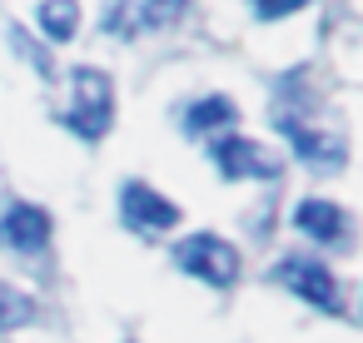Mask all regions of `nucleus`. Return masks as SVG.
Instances as JSON below:
<instances>
[{"instance_id": "obj_1", "label": "nucleus", "mask_w": 363, "mask_h": 343, "mask_svg": "<svg viewBox=\"0 0 363 343\" xmlns=\"http://www.w3.org/2000/svg\"><path fill=\"white\" fill-rule=\"evenodd\" d=\"M115 105V95H110V80L100 75V70H75L70 75V115H65V125L80 135V140H105V130H110V110Z\"/></svg>"}, {"instance_id": "obj_2", "label": "nucleus", "mask_w": 363, "mask_h": 343, "mask_svg": "<svg viewBox=\"0 0 363 343\" xmlns=\"http://www.w3.org/2000/svg\"><path fill=\"white\" fill-rule=\"evenodd\" d=\"M174 264L189 274V279H204V283H234L239 274V249L224 244L219 234H189L174 244Z\"/></svg>"}, {"instance_id": "obj_3", "label": "nucleus", "mask_w": 363, "mask_h": 343, "mask_svg": "<svg viewBox=\"0 0 363 343\" xmlns=\"http://www.w3.org/2000/svg\"><path fill=\"white\" fill-rule=\"evenodd\" d=\"M120 219L135 234H164V229L179 224V204H169L164 194H155L145 179H125V189H120Z\"/></svg>"}, {"instance_id": "obj_4", "label": "nucleus", "mask_w": 363, "mask_h": 343, "mask_svg": "<svg viewBox=\"0 0 363 343\" xmlns=\"http://www.w3.org/2000/svg\"><path fill=\"white\" fill-rule=\"evenodd\" d=\"M284 288H294L303 303H313V308H328V313H338V303H343V288H338V279L323 269V264H313V259H284L279 264V274H274Z\"/></svg>"}, {"instance_id": "obj_5", "label": "nucleus", "mask_w": 363, "mask_h": 343, "mask_svg": "<svg viewBox=\"0 0 363 343\" xmlns=\"http://www.w3.org/2000/svg\"><path fill=\"white\" fill-rule=\"evenodd\" d=\"M209 150H214V159H219V169H224L229 179H249V174H254V179H269V174H279V164H274L254 140H234V135H229V140H214Z\"/></svg>"}, {"instance_id": "obj_6", "label": "nucleus", "mask_w": 363, "mask_h": 343, "mask_svg": "<svg viewBox=\"0 0 363 343\" xmlns=\"http://www.w3.org/2000/svg\"><path fill=\"white\" fill-rule=\"evenodd\" d=\"M0 239L11 249H40L50 239V214L35 209V204H11L0 214Z\"/></svg>"}, {"instance_id": "obj_7", "label": "nucleus", "mask_w": 363, "mask_h": 343, "mask_svg": "<svg viewBox=\"0 0 363 343\" xmlns=\"http://www.w3.org/2000/svg\"><path fill=\"white\" fill-rule=\"evenodd\" d=\"M279 130L294 140V154H298L303 164H313V169H338V164H343V145H338L333 135H313V130H303V125H294V120H284V115H279Z\"/></svg>"}, {"instance_id": "obj_8", "label": "nucleus", "mask_w": 363, "mask_h": 343, "mask_svg": "<svg viewBox=\"0 0 363 343\" xmlns=\"http://www.w3.org/2000/svg\"><path fill=\"white\" fill-rule=\"evenodd\" d=\"M294 224H298L308 239H318V244H338V239H343L348 214H343L333 199H303V204L294 209Z\"/></svg>"}, {"instance_id": "obj_9", "label": "nucleus", "mask_w": 363, "mask_h": 343, "mask_svg": "<svg viewBox=\"0 0 363 343\" xmlns=\"http://www.w3.org/2000/svg\"><path fill=\"white\" fill-rule=\"evenodd\" d=\"M75 26H80V6H75V0H45V6H40V30L50 40H70Z\"/></svg>"}, {"instance_id": "obj_10", "label": "nucleus", "mask_w": 363, "mask_h": 343, "mask_svg": "<svg viewBox=\"0 0 363 343\" xmlns=\"http://www.w3.org/2000/svg\"><path fill=\"white\" fill-rule=\"evenodd\" d=\"M30 318H35V298L21 293V288H11V283H0V333H6V328H21V323H30Z\"/></svg>"}, {"instance_id": "obj_11", "label": "nucleus", "mask_w": 363, "mask_h": 343, "mask_svg": "<svg viewBox=\"0 0 363 343\" xmlns=\"http://www.w3.org/2000/svg\"><path fill=\"white\" fill-rule=\"evenodd\" d=\"M234 120V105L224 100V95H209V100H199L194 110H189V135H199V130H214V125H229Z\"/></svg>"}, {"instance_id": "obj_12", "label": "nucleus", "mask_w": 363, "mask_h": 343, "mask_svg": "<svg viewBox=\"0 0 363 343\" xmlns=\"http://www.w3.org/2000/svg\"><path fill=\"white\" fill-rule=\"evenodd\" d=\"M184 0H145V26H169Z\"/></svg>"}, {"instance_id": "obj_13", "label": "nucleus", "mask_w": 363, "mask_h": 343, "mask_svg": "<svg viewBox=\"0 0 363 343\" xmlns=\"http://www.w3.org/2000/svg\"><path fill=\"white\" fill-rule=\"evenodd\" d=\"M298 6H303V0H264L259 16H264V21H274V16H289V11H298Z\"/></svg>"}]
</instances>
